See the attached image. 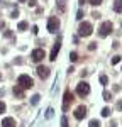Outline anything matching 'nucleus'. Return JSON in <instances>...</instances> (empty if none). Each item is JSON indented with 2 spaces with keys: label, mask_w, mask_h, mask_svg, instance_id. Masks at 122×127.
<instances>
[{
  "label": "nucleus",
  "mask_w": 122,
  "mask_h": 127,
  "mask_svg": "<svg viewBox=\"0 0 122 127\" xmlns=\"http://www.w3.org/2000/svg\"><path fill=\"white\" fill-rule=\"evenodd\" d=\"M75 119L76 120H81V119H85L86 117V107L85 105H80V107H76V110H75Z\"/></svg>",
  "instance_id": "8"
},
{
  "label": "nucleus",
  "mask_w": 122,
  "mask_h": 127,
  "mask_svg": "<svg viewBox=\"0 0 122 127\" xmlns=\"http://www.w3.org/2000/svg\"><path fill=\"white\" fill-rule=\"evenodd\" d=\"M103 100H105V102H110V100H112V93L105 90V92H103Z\"/></svg>",
  "instance_id": "15"
},
{
  "label": "nucleus",
  "mask_w": 122,
  "mask_h": 127,
  "mask_svg": "<svg viewBox=\"0 0 122 127\" xmlns=\"http://www.w3.org/2000/svg\"><path fill=\"white\" fill-rule=\"evenodd\" d=\"M73 100H75V98H73V93H71L70 90H65V95H63V110H65V112H66L68 107L73 103Z\"/></svg>",
  "instance_id": "6"
},
{
  "label": "nucleus",
  "mask_w": 122,
  "mask_h": 127,
  "mask_svg": "<svg viewBox=\"0 0 122 127\" xmlns=\"http://www.w3.org/2000/svg\"><path fill=\"white\" fill-rule=\"evenodd\" d=\"M88 2H90L92 5H100V3H102V0H88Z\"/></svg>",
  "instance_id": "22"
},
{
  "label": "nucleus",
  "mask_w": 122,
  "mask_h": 127,
  "mask_svg": "<svg viewBox=\"0 0 122 127\" xmlns=\"http://www.w3.org/2000/svg\"><path fill=\"white\" fill-rule=\"evenodd\" d=\"M17 29H19V31H26V29H27V22H26V20H22V22H19V26H17Z\"/></svg>",
  "instance_id": "14"
},
{
  "label": "nucleus",
  "mask_w": 122,
  "mask_h": 127,
  "mask_svg": "<svg viewBox=\"0 0 122 127\" xmlns=\"http://www.w3.org/2000/svg\"><path fill=\"white\" fill-rule=\"evenodd\" d=\"M102 115H103V117H109V115H110V108H109V107H105V108L102 110Z\"/></svg>",
  "instance_id": "20"
},
{
  "label": "nucleus",
  "mask_w": 122,
  "mask_h": 127,
  "mask_svg": "<svg viewBox=\"0 0 122 127\" xmlns=\"http://www.w3.org/2000/svg\"><path fill=\"white\" fill-rule=\"evenodd\" d=\"M17 85H20L24 90H29V88L34 87V81H32V78H31L29 75H20V76L17 78Z\"/></svg>",
  "instance_id": "1"
},
{
  "label": "nucleus",
  "mask_w": 122,
  "mask_h": 127,
  "mask_svg": "<svg viewBox=\"0 0 122 127\" xmlns=\"http://www.w3.org/2000/svg\"><path fill=\"white\" fill-rule=\"evenodd\" d=\"M58 27H59V19L58 17H49V20H47V31L56 32Z\"/></svg>",
  "instance_id": "7"
},
{
  "label": "nucleus",
  "mask_w": 122,
  "mask_h": 127,
  "mask_svg": "<svg viewBox=\"0 0 122 127\" xmlns=\"http://www.w3.org/2000/svg\"><path fill=\"white\" fill-rule=\"evenodd\" d=\"M95 48H97V44H95V42H92V44H90V46H88V49H90V51H93V49H95Z\"/></svg>",
  "instance_id": "27"
},
{
  "label": "nucleus",
  "mask_w": 122,
  "mask_h": 127,
  "mask_svg": "<svg viewBox=\"0 0 122 127\" xmlns=\"http://www.w3.org/2000/svg\"><path fill=\"white\" fill-rule=\"evenodd\" d=\"M12 92H14V95H15V97H19V98H24V88H22L20 85H15Z\"/></svg>",
  "instance_id": "12"
},
{
  "label": "nucleus",
  "mask_w": 122,
  "mask_h": 127,
  "mask_svg": "<svg viewBox=\"0 0 122 127\" xmlns=\"http://www.w3.org/2000/svg\"><path fill=\"white\" fill-rule=\"evenodd\" d=\"M61 126H63V127H68V120H66V117H63V119H61Z\"/></svg>",
  "instance_id": "23"
},
{
  "label": "nucleus",
  "mask_w": 122,
  "mask_h": 127,
  "mask_svg": "<svg viewBox=\"0 0 122 127\" xmlns=\"http://www.w3.org/2000/svg\"><path fill=\"white\" fill-rule=\"evenodd\" d=\"M36 71H38V76H39L41 80H46V78L49 76V69H47L46 66H38Z\"/></svg>",
  "instance_id": "10"
},
{
  "label": "nucleus",
  "mask_w": 122,
  "mask_h": 127,
  "mask_svg": "<svg viewBox=\"0 0 122 127\" xmlns=\"http://www.w3.org/2000/svg\"><path fill=\"white\" fill-rule=\"evenodd\" d=\"M92 32H93V26H92L90 22H81V24H80V27H78V34H80L81 37H88Z\"/></svg>",
  "instance_id": "2"
},
{
  "label": "nucleus",
  "mask_w": 122,
  "mask_h": 127,
  "mask_svg": "<svg viewBox=\"0 0 122 127\" xmlns=\"http://www.w3.org/2000/svg\"><path fill=\"white\" fill-rule=\"evenodd\" d=\"M2 112H5V103H3V102H0V114H2Z\"/></svg>",
  "instance_id": "26"
},
{
  "label": "nucleus",
  "mask_w": 122,
  "mask_h": 127,
  "mask_svg": "<svg viewBox=\"0 0 122 127\" xmlns=\"http://www.w3.org/2000/svg\"><path fill=\"white\" fill-rule=\"evenodd\" d=\"M76 19H78V20H81V19H83V10H78V15H76Z\"/></svg>",
  "instance_id": "24"
},
{
  "label": "nucleus",
  "mask_w": 122,
  "mask_h": 127,
  "mask_svg": "<svg viewBox=\"0 0 122 127\" xmlns=\"http://www.w3.org/2000/svg\"><path fill=\"white\" fill-rule=\"evenodd\" d=\"M39 98H41L39 95H34V97H32V98H31V103H32V105H38V102H39Z\"/></svg>",
  "instance_id": "16"
},
{
  "label": "nucleus",
  "mask_w": 122,
  "mask_h": 127,
  "mask_svg": "<svg viewBox=\"0 0 122 127\" xmlns=\"http://www.w3.org/2000/svg\"><path fill=\"white\" fill-rule=\"evenodd\" d=\"M112 22L110 20H107V22H103L102 26H100V29H98V34H100V37H107L110 32H112Z\"/></svg>",
  "instance_id": "3"
},
{
  "label": "nucleus",
  "mask_w": 122,
  "mask_h": 127,
  "mask_svg": "<svg viewBox=\"0 0 122 127\" xmlns=\"http://www.w3.org/2000/svg\"><path fill=\"white\" fill-rule=\"evenodd\" d=\"M121 26H122V24H121Z\"/></svg>",
  "instance_id": "34"
},
{
  "label": "nucleus",
  "mask_w": 122,
  "mask_h": 127,
  "mask_svg": "<svg viewBox=\"0 0 122 127\" xmlns=\"http://www.w3.org/2000/svg\"><path fill=\"white\" fill-rule=\"evenodd\" d=\"M38 32H39V29H38V26H34V27H32V34H38Z\"/></svg>",
  "instance_id": "29"
},
{
  "label": "nucleus",
  "mask_w": 122,
  "mask_h": 127,
  "mask_svg": "<svg viewBox=\"0 0 122 127\" xmlns=\"http://www.w3.org/2000/svg\"><path fill=\"white\" fill-rule=\"evenodd\" d=\"M2 127H15V119L12 117H5L2 120Z\"/></svg>",
  "instance_id": "11"
},
{
  "label": "nucleus",
  "mask_w": 122,
  "mask_h": 127,
  "mask_svg": "<svg viewBox=\"0 0 122 127\" xmlns=\"http://www.w3.org/2000/svg\"><path fill=\"white\" fill-rule=\"evenodd\" d=\"M29 5H31V7H34V5H36V0H29Z\"/></svg>",
  "instance_id": "30"
},
{
  "label": "nucleus",
  "mask_w": 122,
  "mask_h": 127,
  "mask_svg": "<svg viewBox=\"0 0 122 127\" xmlns=\"http://www.w3.org/2000/svg\"><path fill=\"white\" fill-rule=\"evenodd\" d=\"M0 80H2V75H0Z\"/></svg>",
  "instance_id": "33"
},
{
  "label": "nucleus",
  "mask_w": 122,
  "mask_h": 127,
  "mask_svg": "<svg viewBox=\"0 0 122 127\" xmlns=\"http://www.w3.org/2000/svg\"><path fill=\"white\" fill-rule=\"evenodd\" d=\"M90 127H100V122L97 119H93V120H90Z\"/></svg>",
  "instance_id": "17"
},
{
  "label": "nucleus",
  "mask_w": 122,
  "mask_h": 127,
  "mask_svg": "<svg viewBox=\"0 0 122 127\" xmlns=\"http://www.w3.org/2000/svg\"><path fill=\"white\" fill-rule=\"evenodd\" d=\"M100 83H102V85H107V83H109V78H107L105 75H102V76H100Z\"/></svg>",
  "instance_id": "19"
},
{
  "label": "nucleus",
  "mask_w": 122,
  "mask_h": 127,
  "mask_svg": "<svg viewBox=\"0 0 122 127\" xmlns=\"http://www.w3.org/2000/svg\"><path fill=\"white\" fill-rule=\"evenodd\" d=\"M76 93L80 97H86L90 93V85H88L86 81H80V83L76 85Z\"/></svg>",
  "instance_id": "5"
},
{
  "label": "nucleus",
  "mask_w": 122,
  "mask_h": 127,
  "mask_svg": "<svg viewBox=\"0 0 122 127\" xmlns=\"http://www.w3.org/2000/svg\"><path fill=\"white\" fill-rule=\"evenodd\" d=\"M46 117L49 119V117H53V108H47V114H46Z\"/></svg>",
  "instance_id": "25"
},
{
  "label": "nucleus",
  "mask_w": 122,
  "mask_h": 127,
  "mask_svg": "<svg viewBox=\"0 0 122 127\" xmlns=\"http://www.w3.org/2000/svg\"><path fill=\"white\" fill-rule=\"evenodd\" d=\"M59 48H61V39H58V41L54 42L53 49H51V54H49V59H51V61L56 59V56H58V53H59Z\"/></svg>",
  "instance_id": "9"
},
{
  "label": "nucleus",
  "mask_w": 122,
  "mask_h": 127,
  "mask_svg": "<svg viewBox=\"0 0 122 127\" xmlns=\"http://www.w3.org/2000/svg\"><path fill=\"white\" fill-rule=\"evenodd\" d=\"M44 58H46V53H44V49H41V48L34 49V51L31 53V59H32L34 63H41Z\"/></svg>",
  "instance_id": "4"
},
{
  "label": "nucleus",
  "mask_w": 122,
  "mask_h": 127,
  "mask_svg": "<svg viewBox=\"0 0 122 127\" xmlns=\"http://www.w3.org/2000/svg\"><path fill=\"white\" fill-rule=\"evenodd\" d=\"M121 59H122V56H119V54H117V56H114V58H112V64H117Z\"/></svg>",
  "instance_id": "21"
},
{
  "label": "nucleus",
  "mask_w": 122,
  "mask_h": 127,
  "mask_svg": "<svg viewBox=\"0 0 122 127\" xmlns=\"http://www.w3.org/2000/svg\"><path fill=\"white\" fill-rule=\"evenodd\" d=\"M19 2H26V0H19Z\"/></svg>",
  "instance_id": "32"
},
{
  "label": "nucleus",
  "mask_w": 122,
  "mask_h": 127,
  "mask_svg": "<svg viewBox=\"0 0 122 127\" xmlns=\"http://www.w3.org/2000/svg\"><path fill=\"white\" fill-rule=\"evenodd\" d=\"M17 15H19V10H17V9H15V10H14V12H12V17H14V19H15V17H17Z\"/></svg>",
  "instance_id": "28"
},
{
  "label": "nucleus",
  "mask_w": 122,
  "mask_h": 127,
  "mask_svg": "<svg viewBox=\"0 0 122 127\" xmlns=\"http://www.w3.org/2000/svg\"><path fill=\"white\" fill-rule=\"evenodd\" d=\"M114 10L115 12H122V0H115L114 2Z\"/></svg>",
  "instance_id": "13"
},
{
  "label": "nucleus",
  "mask_w": 122,
  "mask_h": 127,
  "mask_svg": "<svg viewBox=\"0 0 122 127\" xmlns=\"http://www.w3.org/2000/svg\"><path fill=\"white\" fill-rule=\"evenodd\" d=\"M70 59H71V61H73V63H75V61H78V54H76V53H75V51H73V53H71V54H70Z\"/></svg>",
  "instance_id": "18"
},
{
  "label": "nucleus",
  "mask_w": 122,
  "mask_h": 127,
  "mask_svg": "<svg viewBox=\"0 0 122 127\" xmlns=\"http://www.w3.org/2000/svg\"><path fill=\"white\" fill-rule=\"evenodd\" d=\"M117 108H119V110L122 108V100H121V102H117Z\"/></svg>",
  "instance_id": "31"
}]
</instances>
